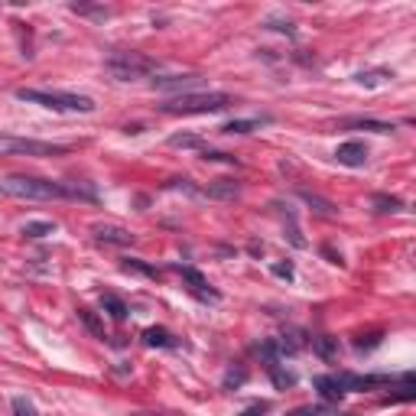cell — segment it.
I'll list each match as a JSON object with an SVG mask.
<instances>
[{
	"label": "cell",
	"mask_w": 416,
	"mask_h": 416,
	"mask_svg": "<svg viewBox=\"0 0 416 416\" xmlns=\"http://www.w3.org/2000/svg\"><path fill=\"white\" fill-rule=\"evenodd\" d=\"M202 160L205 163H231V166H238V160L231 153H218V150H202Z\"/></svg>",
	"instance_id": "29"
},
{
	"label": "cell",
	"mask_w": 416,
	"mask_h": 416,
	"mask_svg": "<svg viewBox=\"0 0 416 416\" xmlns=\"http://www.w3.org/2000/svg\"><path fill=\"white\" fill-rule=\"evenodd\" d=\"M68 146L62 144H43L30 137H0V156H62Z\"/></svg>",
	"instance_id": "5"
},
{
	"label": "cell",
	"mask_w": 416,
	"mask_h": 416,
	"mask_svg": "<svg viewBox=\"0 0 416 416\" xmlns=\"http://www.w3.org/2000/svg\"><path fill=\"white\" fill-rule=\"evenodd\" d=\"M335 160H339L341 166H365L367 146L361 144V140H345V144H339V150H335Z\"/></svg>",
	"instance_id": "9"
},
{
	"label": "cell",
	"mask_w": 416,
	"mask_h": 416,
	"mask_svg": "<svg viewBox=\"0 0 416 416\" xmlns=\"http://www.w3.org/2000/svg\"><path fill=\"white\" fill-rule=\"evenodd\" d=\"M371 205H374V212H400L403 208V202L397 196H381V192L371 198Z\"/></svg>",
	"instance_id": "24"
},
{
	"label": "cell",
	"mask_w": 416,
	"mask_h": 416,
	"mask_svg": "<svg viewBox=\"0 0 416 416\" xmlns=\"http://www.w3.org/2000/svg\"><path fill=\"white\" fill-rule=\"evenodd\" d=\"M322 254H325V257H329V260H332V263H339V267H345V260H341V254H335V251H332V247H329V244H325V247H322Z\"/></svg>",
	"instance_id": "33"
},
{
	"label": "cell",
	"mask_w": 416,
	"mask_h": 416,
	"mask_svg": "<svg viewBox=\"0 0 416 416\" xmlns=\"http://www.w3.org/2000/svg\"><path fill=\"white\" fill-rule=\"evenodd\" d=\"M299 198H303V202H306V205H313L315 212H319V215H325V218H332V215L339 212V208H335V205H332L329 198L315 196V192H309V189H299Z\"/></svg>",
	"instance_id": "16"
},
{
	"label": "cell",
	"mask_w": 416,
	"mask_h": 416,
	"mask_svg": "<svg viewBox=\"0 0 416 416\" xmlns=\"http://www.w3.org/2000/svg\"><path fill=\"white\" fill-rule=\"evenodd\" d=\"M120 267L127 273H140V277H150V280H160V270L156 267H150L146 260H137V257H124L120 260Z\"/></svg>",
	"instance_id": "18"
},
{
	"label": "cell",
	"mask_w": 416,
	"mask_h": 416,
	"mask_svg": "<svg viewBox=\"0 0 416 416\" xmlns=\"http://www.w3.org/2000/svg\"><path fill=\"white\" fill-rule=\"evenodd\" d=\"M263 120H228V124H225V134H251V130H257L260 127Z\"/></svg>",
	"instance_id": "26"
},
{
	"label": "cell",
	"mask_w": 416,
	"mask_h": 416,
	"mask_svg": "<svg viewBox=\"0 0 416 416\" xmlns=\"http://www.w3.org/2000/svg\"><path fill=\"white\" fill-rule=\"evenodd\" d=\"M355 82L361 88H384L393 82V68H367V72H358Z\"/></svg>",
	"instance_id": "11"
},
{
	"label": "cell",
	"mask_w": 416,
	"mask_h": 416,
	"mask_svg": "<svg viewBox=\"0 0 416 416\" xmlns=\"http://www.w3.org/2000/svg\"><path fill=\"white\" fill-rule=\"evenodd\" d=\"M170 146L172 150H205V140L198 134H172Z\"/></svg>",
	"instance_id": "19"
},
{
	"label": "cell",
	"mask_w": 416,
	"mask_h": 416,
	"mask_svg": "<svg viewBox=\"0 0 416 416\" xmlns=\"http://www.w3.org/2000/svg\"><path fill=\"white\" fill-rule=\"evenodd\" d=\"M247 381V371L244 367H231L228 374H225V387H228V391H234V387H241V384Z\"/></svg>",
	"instance_id": "27"
},
{
	"label": "cell",
	"mask_w": 416,
	"mask_h": 416,
	"mask_svg": "<svg viewBox=\"0 0 416 416\" xmlns=\"http://www.w3.org/2000/svg\"><path fill=\"white\" fill-rule=\"evenodd\" d=\"M202 78L198 75H163V78H153V88L160 92H182L189 94V88H196Z\"/></svg>",
	"instance_id": "10"
},
{
	"label": "cell",
	"mask_w": 416,
	"mask_h": 416,
	"mask_svg": "<svg viewBox=\"0 0 416 416\" xmlns=\"http://www.w3.org/2000/svg\"><path fill=\"white\" fill-rule=\"evenodd\" d=\"M17 98L26 104H39L49 111H78V114H92L94 101L88 94L75 92H39V88H17Z\"/></svg>",
	"instance_id": "1"
},
{
	"label": "cell",
	"mask_w": 416,
	"mask_h": 416,
	"mask_svg": "<svg viewBox=\"0 0 416 416\" xmlns=\"http://www.w3.org/2000/svg\"><path fill=\"white\" fill-rule=\"evenodd\" d=\"M104 68H108V75L118 78V82H137V78L156 75L160 62L144 56V52H111Z\"/></svg>",
	"instance_id": "2"
},
{
	"label": "cell",
	"mask_w": 416,
	"mask_h": 416,
	"mask_svg": "<svg viewBox=\"0 0 416 416\" xmlns=\"http://www.w3.org/2000/svg\"><path fill=\"white\" fill-rule=\"evenodd\" d=\"M205 196H208V198H221V202H231V198L241 196V186H238V182H231V179H215L212 186L205 189Z\"/></svg>",
	"instance_id": "12"
},
{
	"label": "cell",
	"mask_w": 416,
	"mask_h": 416,
	"mask_svg": "<svg viewBox=\"0 0 416 416\" xmlns=\"http://www.w3.org/2000/svg\"><path fill=\"white\" fill-rule=\"evenodd\" d=\"M78 322L85 325V329L92 332L94 339H101V341L108 339V335H104V322H101V319H98V315L92 313V309H78Z\"/></svg>",
	"instance_id": "20"
},
{
	"label": "cell",
	"mask_w": 416,
	"mask_h": 416,
	"mask_svg": "<svg viewBox=\"0 0 416 416\" xmlns=\"http://www.w3.org/2000/svg\"><path fill=\"white\" fill-rule=\"evenodd\" d=\"M263 413H270V403H254V407H247L244 413H238V416H263Z\"/></svg>",
	"instance_id": "32"
},
{
	"label": "cell",
	"mask_w": 416,
	"mask_h": 416,
	"mask_svg": "<svg viewBox=\"0 0 416 416\" xmlns=\"http://www.w3.org/2000/svg\"><path fill=\"white\" fill-rule=\"evenodd\" d=\"M267 371H270L273 384H277L280 391H286V387H293V384H296V374H293V371H283L280 361H270V365H267Z\"/></svg>",
	"instance_id": "21"
},
{
	"label": "cell",
	"mask_w": 416,
	"mask_h": 416,
	"mask_svg": "<svg viewBox=\"0 0 416 416\" xmlns=\"http://www.w3.org/2000/svg\"><path fill=\"white\" fill-rule=\"evenodd\" d=\"M270 270H273V277H280V280H293L296 273H293V263H283V260H277V263H270Z\"/></svg>",
	"instance_id": "30"
},
{
	"label": "cell",
	"mask_w": 416,
	"mask_h": 416,
	"mask_svg": "<svg viewBox=\"0 0 416 416\" xmlns=\"http://www.w3.org/2000/svg\"><path fill=\"white\" fill-rule=\"evenodd\" d=\"M176 273L189 283V289H192L198 299H208V303H218V299H221V293L208 286V280H205V277L196 270V267H182V263H176Z\"/></svg>",
	"instance_id": "6"
},
{
	"label": "cell",
	"mask_w": 416,
	"mask_h": 416,
	"mask_svg": "<svg viewBox=\"0 0 416 416\" xmlns=\"http://www.w3.org/2000/svg\"><path fill=\"white\" fill-rule=\"evenodd\" d=\"M315 391H319V397L329 400V403H339L341 397H345V381H341V374H319L315 377Z\"/></svg>",
	"instance_id": "8"
},
{
	"label": "cell",
	"mask_w": 416,
	"mask_h": 416,
	"mask_svg": "<svg viewBox=\"0 0 416 416\" xmlns=\"http://www.w3.org/2000/svg\"><path fill=\"white\" fill-rule=\"evenodd\" d=\"M345 127H355V130H374V134H393V124H387V120H371V118H351L345 120Z\"/></svg>",
	"instance_id": "14"
},
{
	"label": "cell",
	"mask_w": 416,
	"mask_h": 416,
	"mask_svg": "<svg viewBox=\"0 0 416 416\" xmlns=\"http://www.w3.org/2000/svg\"><path fill=\"white\" fill-rule=\"evenodd\" d=\"M144 341L150 345V348H176V339H172V332L170 329H146L144 332Z\"/></svg>",
	"instance_id": "13"
},
{
	"label": "cell",
	"mask_w": 416,
	"mask_h": 416,
	"mask_svg": "<svg viewBox=\"0 0 416 416\" xmlns=\"http://www.w3.org/2000/svg\"><path fill=\"white\" fill-rule=\"evenodd\" d=\"M267 30H277V33H286V36H296V26L289 23H283V20H267Z\"/></svg>",
	"instance_id": "31"
},
{
	"label": "cell",
	"mask_w": 416,
	"mask_h": 416,
	"mask_svg": "<svg viewBox=\"0 0 416 416\" xmlns=\"http://www.w3.org/2000/svg\"><path fill=\"white\" fill-rule=\"evenodd\" d=\"M384 341V332H367V335H355V348L358 351H371Z\"/></svg>",
	"instance_id": "25"
},
{
	"label": "cell",
	"mask_w": 416,
	"mask_h": 416,
	"mask_svg": "<svg viewBox=\"0 0 416 416\" xmlns=\"http://www.w3.org/2000/svg\"><path fill=\"white\" fill-rule=\"evenodd\" d=\"M313 351L322 358V361H335V355H339V339H332V335H315Z\"/></svg>",
	"instance_id": "15"
},
{
	"label": "cell",
	"mask_w": 416,
	"mask_h": 416,
	"mask_svg": "<svg viewBox=\"0 0 416 416\" xmlns=\"http://www.w3.org/2000/svg\"><path fill=\"white\" fill-rule=\"evenodd\" d=\"M101 306H104V313H108L114 322H124V319H127V306H124V299H118L114 293H104Z\"/></svg>",
	"instance_id": "17"
},
{
	"label": "cell",
	"mask_w": 416,
	"mask_h": 416,
	"mask_svg": "<svg viewBox=\"0 0 416 416\" xmlns=\"http://www.w3.org/2000/svg\"><path fill=\"white\" fill-rule=\"evenodd\" d=\"M0 192H7V196H13V198H36V202H46V198H65L62 182L36 179V176H7L4 182H0Z\"/></svg>",
	"instance_id": "3"
},
{
	"label": "cell",
	"mask_w": 416,
	"mask_h": 416,
	"mask_svg": "<svg viewBox=\"0 0 416 416\" xmlns=\"http://www.w3.org/2000/svg\"><path fill=\"white\" fill-rule=\"evenodd\" d=\"M72 13H78V17L104 20V17H111V7H101V4H72Z\"/></svg>",
	"instance_id": "23"
},
{
	"label": "cell",
	"mask_w": 416,
	"mask_h": 416,
	"mask_svg": "<svg viewBox=\"0 0 416 416\" xmlns=\"http://www.w3.org/2000/svg\"><path fill=\"white\" fill-rule=\"evenodd\" d=\"M137 416H146V413H137Z\"/></svg>",
	"instance_id": "34"
},
{
	"label": "cell",
	"mask_w": 416,
	"mask_h": 416,
	"mask_svg": "<svg viewBox=\"0 0 416 416\" xmlns=\"http://www.w3.org/2000/svg\"><path fill=\"white\" fill-rule=\"evenodd\" d=\"M231 104V94L225 92H208V94H179V98H170L166 104H160L166 114H212V111H225Z\"/></svg>",
	"instance_id": "4"
},
{
	"label": "cell",
	"mask_w": 416,
	"mask_h": 416,
	"mask_svg": "<svg viewBox=\"0 0 416 416\" xmlns=\"http://www.w3.org/2000/svg\"><path fill=\"white\" fill-rule=\"evenodd\" d=\"M23 234L26 238H46V234H56V221H26Z\"/></svg>",
	"instance_id": "22"
},
{
	"label": "cell",
	"mask_w": 416,
	"mask_h": 416,
	"mask_svg": "<svg viewBox=\"0 0 416 416\" xmlns=\"http://www.w3.org/2000/svg\"><path fill=\"white\" fill-rule=\"evenodd\" d=\"M13 416H39V413L26 397H13Z\"/></svg>",
	"instance_id": "28"
},
{
	"label": "cell",
	"mask_w": 416,
	"mask_h": 416,
	"mask_svg": "<svg viewBox=\"0 0 416 416\" xmlns=\"http://www.w3.org/2000/svg\"><path fill=\"white\" fill-rule=\"evenodd\" d=\"M92 234L98 244H111V247H130L134 244V234L120 225H92Z\"/></svg>",
	"instance_id": "7"
}]
</instances>
